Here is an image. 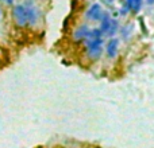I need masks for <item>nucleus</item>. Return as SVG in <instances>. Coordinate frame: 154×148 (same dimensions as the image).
<instances>
[{"label": "nucleus", "instance_id": "obj_1", "mask_svg": "<svg viewBox=\"0 0 154 148\" xmlns=\"http://www.w3.org/2000/svg\"><path fill=\"white\" fill-rule=\"evenodd\" d=\"M12 18L15 20L16 26L19 27H26L27 26V15H26V8L23 4H16L12 7Z\"/></svg>", "mask_w": 154, "mask_h": 148}, {"label": "nucleus", "instance_id": "obj_2", "mask_svg": "<svg viewBox=\"0 0 154 148\" xmlns=\"http://www.w3.org/2000/svg\"><path fill=\"white\" fill-rule=\"evenodd\" d=\"M26 8V15H27V24L29 26H35L38 22V11L31 3H26L24 4Z\"/></svg>", "mask_w": 154, "mask_h": 148}, {"label": "nucleus", "instance_id": "obj_3", "mask_svg": "<svg viewBox=\"0 0 154 148\" xmlns=\"http://www.w3.org/2000/svg\"><path fill=\"white\" fill-rule=\"evenodd\" d=\"M118 50H119V39L118 38H111L106 46V55L109 59H114L118 55Z\"/></svg>", "mask_w": 154, "mask_h": 148}, {"label": "nucleus", "instance_id": "obj_4", "mask_svg": "<svg viewBox=\"0 0 154 148\" xmlns=\"http://www.w3.org/2000/svg\"><path fill=\"white\" fill-rule=\"evenodd\" d=\"M101 12H103V10H101L100 4H92L87 10V12H85V18H87L88 20H93V22L100 20Z\"/></svg>", "mask_w": 154, "mask_h": 148}, {"label": "nucleus", "instance_id": "obj_5", "mask_svg": "<svg viewBox=\"0 0 154 148\" xmlns=\"http://www.w3.org/2000/svg\"><path fill=\"white\" fill-rule=\"evenodd\" d=\"M111 16H109V13L107 12V11H103L101 12V16H100V27H99V30L101 31V34H103V37L108 32V28H109V24H111Z\"/></svg>", "mask_w": 154, "mask_h": 148}, {"label": "nucleus", "instance_id": "obj_6", "mask_svg": "<svg viewBox=\"0 0 154 148\" xmlns=\"http://www.w3.org/2000/svg\"><path fill=\"white\" fill-rule=\"evenodd\" d=\"M85 53H87V57L91 59V61H97V59L101 57V54H103V46L88 47V49H85Z\"/></svg>", "mask_w": 154, "mask_h": 148}, {"label": "nucleus", "instance_id": "obj_7", "mask_svg": "<svg viewBox=\"0 0 154 148\" xmlns=\"http://www.w3.org/2000/svg\"><path fill=\"white\" fill-rule=\"evenodd\" d=\"M88 26L82 24V26L77 27L76 31L73 32V40L75 42H84L85 38H87V34H88Z\"/></svg>", "mask_w": 154, "mask_h": 148}, {"label": "nucleus", "instance_id": "obj_8", "mask_svg": "<svg viewBox=\"0 0 154 148\" xmlns=\"http://www.w3.org/2000/svg\"><path fill=\"white\" fill-rule=\"evenodd\" d=\"M142 3H143V0H126V4L130 8V11H133V12H135V13L141 11Z\"/></svg>", "mask_w": 154, "mask_h": 148}, {"label": "nucleus", "instance_id": "obj_9", "mask_svg": "<svg viewBox=\"0 0 154 148\" xmlns=\"http://www.w3.org/2000/svg\"><path fill=\"white\" fill-rule=\"evenodd\" d=\"M118 30H119V23H118L116 19L112 18L111 19V24H109V28H108V32H107V37L109 38H114V35L118 32Z\"/></svg>", "mask_w": 154, "mask_h": 148}, {"label": "nucleus", "instance_id": "obj_10", "mask_svg": "<svg viewBox=\"0 0 154 148\" xmlns=\"http://www.w3.org/2000/svg\"><path fill=\"white\" fill-rule=\"evenodd\" d=\"M103 43H104L103 38H99V39H85L84 40L85 49H88V47H96V46H103Z\"/></svg>", "mask_w": 154, "mask_h": 148}, {"label": "nucleus", "instance_id": "obj_11", "mask_svg": "<svg viewBox=\"0 0 154 148\" xmlns=\"http://www.w3.org/2000/svg\"><path fill=\"white\" fill-rule=\"evenodd\" d=\"M99 38H103V34H101L100 30L99 28H89L85 39H99Z\"/></svg>", "mask_w": 154, "mask_h": 148}, {"label": "nucleus", "instance_id": "obj_12", "mask_svg": "<svg viewBox=\"0 0 154 148\" xmlns=\"http://www.w3.org/2000/svg\"><path fill=\"white\" fill-rule=\"evenodd\" d=\"M131 32H133V24H128V26H126L122 28V37L125 38V39H127V38L131 35Z\"/></svg>", "mask_w": 154, "mask_h": 148}, {"label": "nucleus", "instance_id": "obj_13", "mask_svg": "<svg viewBox=\"0 0 154 148\" xmlns=\"http://www.w3.org/2000/svg\"><path fill=\"white\" fill-rule=\"evenodd\" d=\"M128 11H130V8H128V7H127V4L125 3V4L122 5V8L119 10V13H120L122 16H126V15L128 13Z\"/></svg>", "mask_w": 154, "mask_h": 148}, {"label": "nucleus", "instance_id": "obj_14", "mask_svg": "<svg viewBox=\"0 0 154 148\" xmlns=\"http://www.w3.org/2000/svg\"><path fill=\"white\" fill-rule=\"evenodd\" d=\"M146 3H147V4H150V5H153L154 4V0H146Z\"/></svg>", "mask_w": 154, "mask_h": 148}, {"label": "nucleus", "instance_id": "obj_15", "mask_svg": "<svg viewBox=\"0 0 154 148\" xmlns=\"http://www.w3.org/2000/svg\"><path fill=\"white\" fill-rule=\"evenodd\" d=\"M5 3H7L8 5H11V4H12V3H14V0H5Z\"/></svg>", "mask_w": 154, "mask_h": 148}, {"label": "nucleus", "instance_id": "obj_16", "mask_svg": "<svg viewBox=\"0 0 154 148\" xmlns=\"http://www.w3.org/2000/svg\"><path fill=\"white\" fill-rule=\"evenodd\" d=\"M107 1H108V3H112V1H114V0H107Z\"/></svg>", "mask_w": 154, "mask_h": 148}, {"label": "nucleus", "instance_id": "obj_17", "mask_svg": "<svg viewBox=\"0 0 154 148\" xmlns=\"http://www.w3.org/2000/svg\"><path fill=\"white\" fill-rule=\"evenodd\" d=\"M0 18H2V8H0Z\"/></svg>", "mask_w": 154, "mask_h": 148}]
</instances>
